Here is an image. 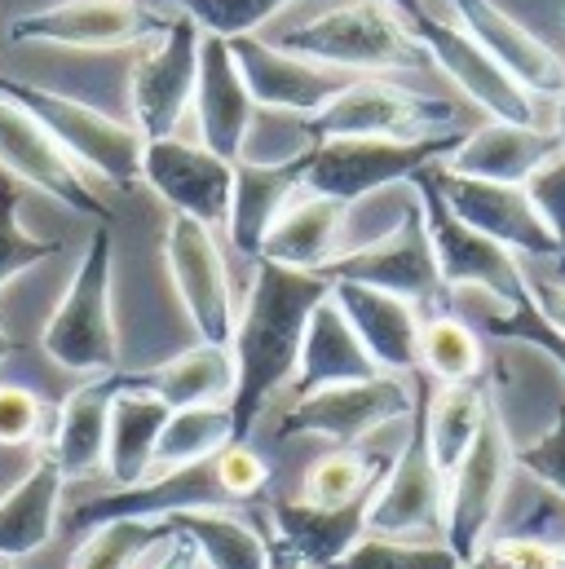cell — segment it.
<instances>
[{
    "mask_svg": "<svg viewBox=\"0 0 565 569\" xmlns=\"http://www.w3.org/2000/svg\"><path fill=\"white\" fill-rule=\"evenodd\" d=\"M380 4H389L394 13H403L407 22H416V18H424L428 9H424V0H380Z\"/></svg>",
    "mask_w": 565,
    "mask_h": 569,
    "instance_id": "f907efd6",
    "label": "cell"
},
{
    "mask_svg": "<svg viewBox=\"0 0 565 569\" xmlns=\"http://www.w3.org/2000/svg\"><path fill=\"white\" fill-rule=\"evenodd\" d=\"M412 31L420 36L424 53H428V62L437 67V71H446L459 89H464V98L468 102H477L490 120H499V124H531V129H548L544 120H539V107H535V98L459 27V22H442V18H433V13H424L412 22Z\"/></svg>",
    "mask_w": 565,
    "mask_h": 569,
    "instance_id": "2e32d148",
    "label": "cell"
},
{
    "mask_svg": "<svg viewBox=\"0 0 565 569\" xmlns=\"http://www.w3.org/2000/svg\"><path fill=\"white\" fill-rule=\"evenodd\" d=\"M442 530H446V472L433 463L428 432H424V402L416 389L412 432L394 455L380 490L367 503V535L442 543Z\"/></svg>",
    "mask_w": 565,
    "mask_h": 569,
    "instance_id": "9c48e42d",
    "label": "cell"
},
{
    "mask_svg": "<svg viewBox=\"0 0 565 569\" xmlns=\"http://www.w3.org/2000/svg\"><path fill=\"white\" fill-rule=\"evenodd\" d=\"M168 13L141 0H58L9 22L13 44H53V49H129L155 40Z\"/></svg>",
    "mask_w": 565,
    "mask_h": 569,
    "instance_id": "5bb4252c",
    "label": "cell"
},
{
    "mask_svg": "<svg viewBox=\"0 0 565 569\" xmlns=\"http://www.w3.org/2000/svg\"><path fill=\"white\" fill-rule=\"evenodd\" d=\"M163 266H168L172 291H177L199 345L230 349L239 305H235V287H230L217 230H208L190 217H172L163 230Z\"/></svg>",
    "mask_w": 565,
    "mask_h": 569,
    "instance_id": "8fae6325",
    "label": "cell"
},
{
    "mask_svg": "<svg viewBox=\"0 0 565 569\" xmlns=\"http://www.w3.org/2000/svg\"><path fill=\"white\" fill-rule=\"evenodd\" d=\"M412 407H416V389L403 376L331 385V389L296 398L279 420V437H318V441H336V446H358L376 428L412 420Z\"/></svg>",
    "mask_w": 565,
    "mask_h": 569,
    "instance_id": "7c38bea8",
    "label": "cell"
},
{
    "mask_svg": "<svg viewBox=\"0 0 565 569\" xmlns=\"http://www.w3.org/2000/svg\"><path fill=\"white\" fill-rule=\"evenodd\" d=\"M331 569H464V561L446 543H420V539H380L367 535L354 543L349 557Z\"/></svg>",
    "mask_w": 565,
    "mask_h": 569,
    "instance_id": "60d3db41",
    "label": "cell"
},
{
    "mask_svg": "<svg viewBox=\"0 0 565 569\" xmlns=\"http://www.w3.org/2000/svg\"><path fill=\"white\" fill-rule=\"evenodd\" d=\"M455 120H459V111L442 98H424L416 89L389 84L380 76H358L318 116L300 120V129L309 142H345V138L416 142V138L455 133Z\"/></svg>",
    "mask_w": 565,
    "mask_h": 569,
    "instance_id": "8992f818",
    "label": "cell"
},
{
    "mask_svg": "<svg viewBox=\"0 0 565 569\" xmlns=\"http://www.w3.org/2000/svg\"><path fill=\"white\" fill-rule=\"evenodd\" d=\"M49 432L44 398L22 385H0V446H31Z\"/></svg>",
    "mask_w": 565,
    "mask_h": 569,
    "instance_id": "bcb514c9",
    "label": "cell"
},
{
    "mask_svg": "<svg viewBox=\"0 0 565 569\" xmlns=\"http://www.w3.org/2000/svg\"><path fill=\"white\" fill-rule=\"evenodd\" d=\"M111 402H116V371L111 376H89L85 385H76L53 407V420H49V432H44L40 450L53 455V463L67 472V481L107 472Z\"/></svg>",
    "mask_w": 565,
    "mask_h": 569,
    "instance_id": "cb8c5ba5",
    "label": "cell"
},
{
    "mask_svg": "<svg viewBox=\"0 0 565 569\" xmlns=\"http://www.w3.org/2000/svg\"><path fill=\"white\" fill-rule=\"evenodd\" d=\"M331 296L323 274L282 270L270 261H257L252 291L235 318L230 358H235V398L230 420L235 441H248V432L266 416L282 385H291L300 362V340L309 327V313Z\"/></svg>",
    "mask_w": 565,
    "mask_h": 569,
    "instance_id": "6da1fadb",
    "label": "cell"
},
{
    "mask_svg": "<svg viewBox=\"0 0 565 569\" xmlns=\"http://www.w3.org/2000/svg\"><path fill=\"white\" fill-rule=\"evenodd\" d=\"M146 569H204L199 566V552H195V543L181 535V530H172L155 552H150V561Z\"/></svg>",
    "mask_w": 565,
    "mask_h": 569,
    "instance_id": "681fc988",
    "label": "cell"
},
{
    "mask_svg": "<svg viewBox=\"0 0 565 569\" xmlns=\"http://www.w3.org/2000/svg\"><path fill=\"white\" fill-rule=\"evenodd\" d=\"M141 181L172 208V217H190L208 230H226L230 194H235L230 159L181 138H163L141 146Z\"/></svg>",
    "mask_w": 565,
    "mask_h": 569,
    "instance_id": "d6986e66",
    "label": "cell"
},
{
    "mask_svg": "<svg viewBox=\"0 0 565 569\" xmlns=\"http://www.w3.org/2000/svg\"><path fill=\"white\" fill-rule=\"evenodd\" d=\"M468 129L416 138V142H394V138H345V142H309L305 154V190L327 194L345 208L363 203L367 194L412 181L416 172L446 163L450 150L464 142Z\"/></svg>",
    "mask_w": 565,
    "mask_h": 569,
    "instance_id": "5b68a950",
    "label": "cell"
},
{
    "mask_svg": "<svg viewBox=\"0 0 565 569\" xmlns=\"http://www.w3.org/2000/svg\"><path fill=\"white\" fill-rule=\"evenodd\" d=\"M0 93L9 102H18L53 142L62 146L76 168H89L98 177H107L111 186L129 190L133 181H141V138L133 124L71 98V93H58V89H44V84H31V80H13L0 71Z\"/></svg>",
    "mask_w": 565,
    "mask_h": 569,
    "instance_id": "277c9868",
    "label": "cell"
},
{
    "mask_svg": "<svg viewBox=\"0 0 565 569\" xmlns=\"http://www.w3.org/2000/svg\"><path fill=\"white\" fill-rule=\"evenodd\" d=\"M464 569H504V566H499V557H495L490 548H482V552H477V557H473Z\"/></svg>",
    "mask_w": 565,
    "mask_h": 569,
    "instance_id": "f5cc1de1",
    "label": "cell"
},
{
    "mask_svg": "<svg viewBox=\"0 0 565 569\" xmlns=\"http://www.w3.org/2000/svg\"><path fill=\"white\" fill-rule=\"evenodd\" d=\"M376 376H385V371L371 362V353H367L363 340L354 336L349 318H345L340 305L327 296V300L309 313V327H305V340H300V362H296V376H291L296 398L318 393V389H331V385L376 380Z\"/></svg>",
    "mask_w": 565,
    "mask_h": 569,
    "instance_id": "f1b7e54d",
    "label": "cell"
},
{
    "mask_svg": "<svg viewBox=\"0 0 565 569\" xmlns=\"http://www.w3.org/2000/svg\"><path fill=\"white\" fill-rule=\"evenodd\" d=\"M331 300L385 376H420V313L412 300L358 283H331Z\"/></svg>",
    "mask_w": 565,
    "mask_h": 569,
    "instance_id": "603a6c76",
    "label": "cell"
},
{
    "mask_svg": "<svg viewBox=\"0 0 565 569\" xmlns=\"http://www.w3.org/2000/svg\"><path fill=\"white\" fill-rule=\"evenodd\" d=\"M504 569H565L562 543L553 539H535V535H504L486 543Z\"/></svg>",
    "mask_w": 565,
    "mask_h": 569,
    "instance_id": "7dc6e473",
    "label": "cell"
},
{
    "mask_svg": "<svg viewBox=\"0 0 565 569\" xmlns=\"http://www.w3.org/2000/svg\"><path fill=\"white\" fill-rule=\"evenodd\" d=\"M420 402H424V432H428L433 463L450 477V468L477 441V432L486 425V416L495 411V402H490V393H486L482 380H473V385H437V389H424L420 385Z\"/></svg>",
    "mask_w": 565,
    "mask_h": 569,
    "instance_id": "d6a6232c",
    "label": "cell"
},
{
    "mask_svg": "<svg viewBox=\"0 0 565 569\" xmlns=\"http://www.w3.org/2000/svg\"><path fill=\"white\" fill-rule=\"evenodd\" d=\"M420 371L437 385L482 380V340L468 322L437 313L420 327Z\"/></svg>",
    "mask_w": 565,
    "mask_h": 569,
    "instance_id": "8d00e7d4",
    "label": "cell"
},
{
    "mask_svg": "<svg viewBox=\"0 0 565 569\" xmlns=\"http://www.w3.org/2000/svg\"><path fill=\"white\" fill-rule=\"evenodd\" d=\"M235 508L221 477H217V455L204 463L186 468H155L138 486H116L111 495H98L80 508H71V530H98L107 521H172L181 512H221Z\"/></svg>",
    "mask_w": 565,
    "mask_h": 569,
    "instance_id": "4fadbf2b",
    "label": "cell"
},
{
    "mask_svg": "<svg viewBox=\"0 0 565 569\" xmlns=\"http://www.w3.org/2000/svg\"><path fill=\"white\" fill-rule=\"evenodd\" d=\"M345 217H349L345 203L300 190L275 217V226L266 230L257 261H270V266H282V270H300V274H323V266H331L340 257Z\"/></svg>",
    "mask_w": 565,
    "mask_h": 569,
    "instance_id": "d4e9b609",
    "label": "cell"
},
{
    "mask_svg": "<svg viewBox=\"0 0 565 569\" xmlns=\"http://www.w3.org/2000/svg\"><path fill=\"white\" fill-rule=\"evenodd\" d=\"M437 194L446 199V208L473 226L477 234L495 239L499 248H508L513 257H535V261H557V243L548 234V226L539 221L526 186H499V181H477V177H459L446 163L428 168Z\"/></svg>",
    "mask_w": 565,
    "mask_h": 569,
    "instance_id": "ac0fdd59",
    "label": "cell"
},
{
    "mask_svg": "<svg viewBox=\"0 0 565 569\" xmlns=\"http://www.w3.org/2000/svg\"><path fill=\"white\" fill-rule=\"evenodd\" d=\"M526 291H531L535 309L544 313V322L565 336V279H539V274H526Z\"/></svg>",
    "mask_w": 565,
    "mask_h": 569,
    "instance_id": "c3c4849f",
    "label": "cell"
},
{
    "mask_svg": "<svg viewBox=\"0 0 565 569\" xmlns=\"http://www.w3.org/2000/svg\"><path fill=\"white\" fill-rule=\"evenodd\" d=\"M230 53L239 62V76H244L252 102L266 107V111L296 116V120L318 116L336 93H345L358 80V76H345V71H327L309 58H296V53H287V49L261 40V36L230 40Z\"/></svg>",
    "mask_w": 565,
    "mask_h": 569,
    "instance_id": "ffe728a7",
    "label": "cell"
},
{
    "mask_svg": "<svg viewBox=\"0 0 565 569\" xmlns=\"http://www.w3.org/2000/svg\"><path fill=\"white\" fill-rule=\"evenodd\" d=\"M526 194L539 212V221L548 226L553 243H557V279H565V154L557 150L531 181H526Z\"/></svg>",
    "mask_w": 565,
    "mask_h": 569,
    "instance_id": "b9f144b4",
    "label": "cell"
},
{
    "mask_svg": "<svg viewBox=\"0 0 565 569\" xmlns=\"http://www.w3.org/2000/svg\"><path fill=\"white\" fill-rule=\"evenodd\" d=\"M557 133L553 129H531V124H482L468 129L464 142L450 150L446 168L459 177L477 181H499V186H526L553 154H557Z\"/></svg>",
    "mask_w": 565,
    "mask_h": 569,
    "instance_id": "484cf974",
    "label": "cell"
},
{
    "mask_svg": "<svg viewBox=\"0 0 565 569\" xmlns=\"http://www.w3.org/2000/svg\"><path fill=\"white\" fill-rule=\"evenodd\" d=\"M111 279H116V230L98 226L62 300L53 305L40 349L49 362L76 376H111L120 371V331L111 309Z\"/></svg>",
    "mask_w": 565,
    "mask_h": 569,
    "instance_id": "3957f363",
    "label": "cell"
},
{
    "mask_svg": "<svg viewBox=\"0 0 565 569\" xmlns=\"http://www.w3.org/2000/svg\"><path fill=\"white\" fill-rule=\"evenodd\" d=\"M18 208H22V186L9 177V181H0V291L13 283L18 274H27L40 261L62 252L58 239H40V234L22 230Z\"/></svg>",
    "mask_w": 565,
    "mask_h": 569,
    "instance_id": "f35d334b",
    "label": "cell"
},
{
    "mask_svg": "<svg viewBox=\"0 0 565 569\" xmlns=\"http://www.w3.org/2000/svg\"><path fill=\"white\" fill-rule=\"evenodd\" d=\"M553 133H557V146H562L565 154V93L557 98V116H553Z\"/></svg>",
    "mask_w": 565,
    "mask_h": 569,
    "instance_id": "db71d44e",
    "label": "cell"
},
{
    "mask_svg": "<svg viewBox=\"0 0 565 569\" xmlns=\"http://www.w3.org/2000/svg\"><path fill=\"white\" fill-rule=\"evenodd\" d=\"M416 186V203H420L424 230H428V243H433V261H437V274L446 291H459V287H477L486 291L490 300L499 305H517L526 300V270H522V257H513L508 248H499L495 239L477 234L473 226H464L446 199L437 194L428 168L412 177Z\"/></svg>",
    "mask_w": 565,
    "mask_h": 569,
    "instance_id": "ba28073f",
    "label": "cell"
},
{
    "mask_svg": "<svg viewBox=\"0 0 565 569\" xmlns=\"http://www.w3.org/2000/svg\"><path fill=\"white\" fill-rule=\"evenodd\" d=\"M389 455L380 450H363V446H336L323 459H314L305 468V486L300 499L314 508H358L371 503V495L380 490L385 472H389Z\"/></svg>",
    "mask_w": 565,
    "mask_h": 569,
    "instance_id": "836d02e7",
    "label": "cell"
},
{
    "mask_svg": "<svg viewBox=\"0 0 565 569\" xmlns=\"http://www.w3.org/2000/svg\"><path fill=\"white\" fill-rule=\"evenodd\" d=\"M0 168L18 186H31V190L49 194L53 203H62L71 212L93 217L98 226H111L107 199L85 181L76 159L53 142L18 102H9L4 93H0Z\"/></svg>",
    "mask_w": 565,
    "mask_h": 569,
    "instance_id": "e0dca14e",
    "label": "cell"
},
{
    "mask_svg": "<svg viewBox=\"0 0 565 569\" xmlns=\"http://www.w3.org/2000/svg\"><path fill=\"white\" fill-rule=\"evenodd\" d=\"M513 468L517 463H513L508 428L499 420V411H490L482 432H477V441L468 446V455L446 477V530H442V543L464 566L490 543V530H495L499 508L508 499Z\"/></svg>",
    "mask_w": 565,
    "mask_h": 569,
    "instance_id": "52a82bcc",
    "label": "cell"
},
{
    "mask_svg": "<svg viewBox=\"0 0 565 569\" xmlns=\"http://www.w3.org/2000/svg\"><path fill=\"white\" fill-rule=\"evenodd\" d=\"M459 13V27L531 93V98H562L565 93V62L553 44H544L531 27H522L513 13H504L495 0H450Z\"/></svg>",
    "mask_w": 565,
    "mask_h": 569,
    "instance_id": "44dd1931",
    "label": "cell"
},
{
    "mask_svg": "<svg viewBox=\"0 0 565 569\" xmlns=\"http://www.w3.org/2000/svg\"><path fill=\"white\" fill-rule=\"evenodd\" d=\"M168 535L172 526L163 521H107L98 530H85L71 569H138Z\"/></svg>",
    "mask_w": 565,
    "mask_h": 569,
    "instance_id": "74e56055",
    "label": "cell"
},
{
    "mask_svg": "<svg viewBox=\"0 0 565 569\" xmlns=\"http://www.w3.org/2000/svg\"><path fill=\"white\" fill-rule=\"evenodd\" d=\"M275 543L287 548L305 569H331L367 539V503L358 508H314L305 499H279L270 508Z\"/></svg>",
    "mask_w": 565,
    "mask_h": 569,
    "instance_id": "4dcf8cb0",
    "label": "cell"
},
{
    "mask_svg": "<svg viewBox=\"0 0 565 569\" xmlns=\"http://www.w3.org/2000/svg\"><path fill=\"white\" fill-rule=\"evenodd\" d=\"M275 44L345 76H389L433 67L412 22L380 0H340L318 18L287 27Z\"/></svg>",
    "mask_w": 565,
    "mask_h": 569,
    "instance_id": "7a4b0ae2",
    "label": "cell"
},
{
    "mask_svg": "<svg viewBox=\"0 0 565 569\" xmlns=\"http://www.w3.org/2000/svg\"><path fill=\"white\" fill-rule=\"evenodd\" d=\"M486 327H490V336H499V340H522V345L544 349V353L557 362V371L565 376V336H562V331H553V327L544 322V313L535 309L531 291H526V300H517L508 313L490 318Z\"/></svg>",
    "mask_w": 565,
    "mask_h": 569,
    "instance_id": "ee69618b",
    "label": "cell"
},
{
    "mask_svg": "<svg viewBox=\"0 0 565 569\" xmlns=\"http://www.w3.org/2000/svg\"><path fill=\"white\" fill-rule=\"evenodd\" d=\"M168 526L181 530L195 543L204 569H270V539L252 521L235 517V508H221V512H181Z\"/></svg>",
    "mask_w": 565,
    "mask_h": 569,
    "instance_id": "e575fe53",
    "label": "cell"
},
{
    "mask_svg": "<svg viewBox=\"0 0 565 569\" xmlns=\"http://www.w3.org/2000/svg\"><path fill=\"white\" fill-rule=\"evenodd\" d=\"M562 557H565V543H562Z\"/></svg>",
    "mask_w": 565,
    "mask_h": 569,
    "instance_id": "6f0895ef",
    "label": "cell"
},
{
    "mask_svg": "<svg viewBox=\"0 0 565 569\" xmlns=\"http://www.w3.org/2000/svg\"><path fill=\"white\" fill-rule=\"evenodd\" d=\"M195 120H199V142L204 150L239 163L244 146H248V129L257 116V102L239 76V62L230 53V40L221 36H204L199 49V80H195Z\"/></svg>",
    "mask_w": 565,
    "mask_h": 569,
    "instance_id": "7402d4cb",
    "label": "cell"
},
{
    "mask_svg": "<svg viewBox=\"0 0 565 569\" xmlns=\"http://www.w3.org/2000/svg\"><path fill=\"white\" fill-rule=\"evenodd\" d=\"M513 463H517L531 481L548 486L557 499H565V402H562V411H557V425L548 428V432H539V437L526 441V446H513Z\"/></svg>",
    "mask_w": 565,
    "mask_h": 569,
    "instance_id": "7bdbcfd3",
    "label": "cell"
},
{
    "mask_svg": "<svg viewBox=\"0 0 565 569\" xmlns=\"http://www.w3.org/2000/svg\"><path fill=\"white\" fill-rule=\"evenodd\" d=\"M155 4L186 13L204 36L239 40V36H257V27L270 22L291 0H155Z\"/></svg>",
    "mask_w": 565,
    "mask_h": 569,
    "instance_id": "ab89813d",
    "label": "cell"
},
{
    "mask_svg": "<svg viewBox=\"0 0 565 569\" xmlns=\"http://www.w3.org/2000/svg\"><path fill=\"white\" fill-rule=\"evenodd\" d=\"M62 490L67 472L53 463V455L40 450L36 463L18 477V486L0 499V561H22L53 539Z\"/></svg>",
    "mask_w": 565,
    "mask_h": 569,
    "instance_id": "f546056e",
    "label": "cell"
},
{
    "mask_svg": "<svg viewBox=\"0 0 565 569\" xmlns=\"http://www.w3.org/2000/svg\"><path fill=\"white\" fill-rule=\"evenodd\" d=\"M323 279L327 283H358V287H376V291H389V296H403V300H437L446 287L437 274V261H433V243H428V230H424L420 203H412L394 230H385L380 239L363 243V248H349L340 252L331 266H323Z\"/></svg>",
    "mask_w": 565,
    "mask_h": 569,
    "instance_id": "9a60e30c",
    "label": "cell"
},
{
    "mask_svg": "<svg viewBox=\"0 0 565 569\" xmlns=\"http://www.w3.org/2000/svg\"><path fill=\"white\" fill-rule=\"evenodd\" d=\"M305 190V154H287L275 163H261V159H239L235 163V194H230V221H226V234L230 243L257 261L261 252V239L266 230L275 226L282 208Z\"/></svg>",
    "mask_w": 565,
    "mask_h": 569,
    "instance_id": "83f0119b",
    "label": "cell"
},
{
    "mask_svg": "<svg viewBox=\"0 0 565 569\" xmlns=\"http://www.w3.org/2000/svg\"><path fill=\"white\" fill-rule=\"evenodd\" d=\"M120 389H138L159 398L172 411L190 407H230L235 398V358L221 345H195L159 367L146 371H116Z\"/></svg>",
    "mask_w": 565,
    "mask_h": 569,
    "instance_id": "4316f807",
    "label": "cell"
},
{
    "mask_svg": "<svg viewBox=\"0 0 565 569\" xmlns=\"http://www.w3.org/2000/svg\"><path fill=\"white\" fill-rule=\"evenodd\" d=\"M0 569H22L18 561H0Z\"/></svg>",
    "mask_w": 565,
    "mask_h": 569,
    "instance_id": "9f6ffc18",
    "label": "cell"
},
{
    "mask_svg": "<svg viewBox=\"0 0 565 569\" xmlns=\"http://www.w3.org/2000/svg\"><path fill=\"white\" fill-rule=\"evenodd\" d=\"M199 49H204V31L186 13H168L155 44L138 53L129 71V111L141 142L177 138V124L195 102Z\"/></svg>",
    "mask_w": 565,
    "mask_h": 569,
    "instance_id": "30bf717a",
    "label": "cell"
},
{
    "mask_svg": "<svg viewBox=\"0 0 565 569\" xmlns=\"http://www.w3.org/2000/svg\"><path fill=\"white\" fill-rule=\"evenodd\" d=\"M217 477L230 495V503H257L266 490H270V463L248 446V441H230L221 455H217Z\"/></svg>",
    "mask_w": 565,
    "mask_h": 569,
    "instance_id": "f6af8a7d",
    "label": "cell"
},
{
    "mask_svg": "<svg viewBox=\"0 0 565 569\" xmlns=\"http://www.w3.org/2000/svg\"><path fill=\"white\" fill-rule=\"evenodd\" d=\"M13 353H18V340L4 331V318H0V362H4V358H13Z\"/></svg>",
    "mask_w": 565,
    "mask_h": 569,
    "instance_id": "11a10c76",
    "label": "cell"
},
{
    "mask_svg": "<svg viewBox=\"0 0 565 569\" xmlns=\"http://www.w3.org/2000/svg\"><path fill=\"white\" fill-rule=\"evenodd\" d=\"M230 441H235L230 407H190V411H172L163 437H159V450H155V468L204 463V459L221 455Z\"/></svg>",
    "mask_w": 565,
    "mask_h": 569,
    "instance_id": "d590c367",
    "label": "cell"
},
{
    "mask_svg": "<svg viewBox=\"0 0 565 569\" xmlns=\"http://www.w3.org/2000/svg\"><path fill=\"white\" fill-rule=\"evenodd\" d=\"M172 407L159 398L120 389L116 380V402H111V428H107V477L116 486H138L155 472V450L168 428Z\"/></svg>",
    "mask_w": 565,
    "mask_h": 569,
    "instance_id": "1f68e13d",
    "label": "cell"
},
{
    "mask_svg": "<svg viewBox=\"0 0 565 569\" xmlns=\"http://www.w3.org/2000/svg\"><path fill=\"white\" fill-rule=\"evenodd\" d=\"M270 569H305L287 548H279V543H270Z\"/></svg>",
    "mask_w": 565,
    "mask_h": 569,
    "instance_id": "816d5d0a",
    "label": "cell"
}]
</instances>
